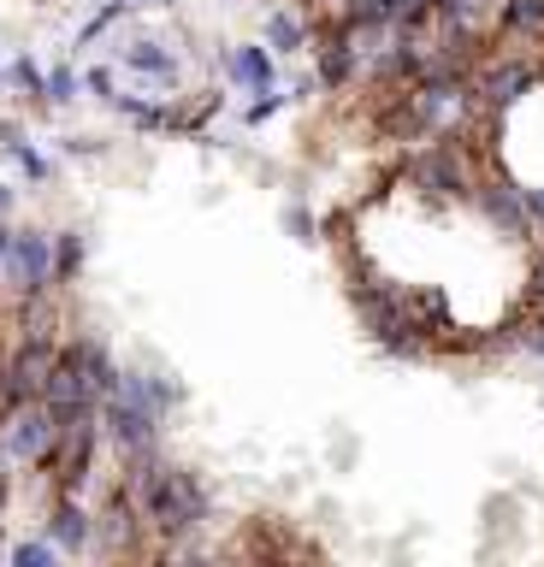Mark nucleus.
Returning <instances> with one entry per match:
<instances>
[{
  "label": "nucleus",
  "mask_w": 544,
  "mask_h": 567,
  "mask_svg": "<svg viewBox=\"0 0 544 567\" xmlns=\"http://www.w3.org/2000/svg\"><path fill=\"white\" fill-rule=\"evenodd\" d=\"M521 202H526V219L544 225V189H521Z\"/></svg>",
  "instance_id": "obj_23"
},
{
  "label": "nucleus",
  "mask_w": 544,
  "mask_h": 567,
  "mask_svg": "<svg viewBox=\"0 0 544 567\" xmlns=\"http://www.w3.org/2000/svg\"><path fill=\"white\" fill-rule=\"evenodd\" d=\"M83 260H90V243H83V230H60V237H54V284H60V290L83 278Z\"/></svg>",
  "instance_id": "obj_15"
},
{
  "label": "nucleus",
  "mask_w": 544,
  "mask_h": 567,
  "mask_svg": "<svg viewBox=\"0 0 544 567\" xmlns=\"http://www.w3.org/2000/svg\"><path fill=\"white\" fill-rule=\"evenodd\" d=\"M7 243H12V225H7V219H0V255H7Z\"/></svg>",
  "instance_id": "obj_27"
},
{
  "label": "nucleus",
  "mask_w": 544,
  "mask_h": 567,
  "mask_svg": "<svg viewBox=\"0 0 544 567\" xmlns=\"http://www.w3.org/2000/svg\"><path fill=\"white\" fill-rule=\"evenodd\" d=\"M7 561L12 567H54L60 561V544L54 538H19V544H7Z\"/></svg>",
  "instance_id": "obj_17"
},
{
  "label": "nucleus",
  "mask_w": 544,
  "mask_h": 567,
  "mask_svg": "<svg viewBox=\"0 0 544 567\" xmlns=\"http://www.w3.org/2000/svg\"><path fill=\"white\" fill-rule=\"evenodd\" d=\"M42 532L60 544V556H90L95 549V514L83 508V496H54L42 514Z\"/></svg>",
  "instance_id": "obj_7"
},
{
  "label": "nucleus",
  "mask_w": 544,
  "mask_h": 567,
  "mask_svg": "<svg viewBox=\"0 0 544 567\" xmlns=\"http://www.w3.org/2000/svg\"><path fill=\"white\" fill-rule=\"evenodd\" d=\"M480 195V207H485V219L509 230V237H526L533 230V219H526V202H521V189L515 184H485V189H473Z\"/></svg>",
  "instance_id": "obj_13"
},
{
  "label": "nucleus",
  "mask_w": 544,
  "mask_h": 567,
  "mask_svg": "<svg viewBox=\"0 0 544 567\" xmlns=\"http://www.w3.org/2000/svg\"><path fill=\"white\" fill-rule=\"evenodd\" d=\"M533 301H538V313H544V255H538V266H533Z\"/></svg>",
  "instance_id": "obj_25"
},
{
  "label": "nucleus",
  "mask_w": 544,
  "mask_h": 567,
  "mask_svg": "<svg viewBox=\"0 0 544 567\" xmlns=\"http://www.w3.org/2000/svg\"><path fill=\"white\" fill-rule=\"evenodd\" d=\"M42 290H60L54 284V237L48 230H12L7 255H0V296L24 301Z\"/></svg>",
  "instance_id": "obj_3"
},
{
  "label": "nucleus",
  "mask_w": 544,
  "mask_h": 567,
  "mask_svg": "<svg viewBox=\"0 0 544 567\" xmlns=\"http://www.w3.org/2000/svg\"><path fill=\"white\" fill-rule=\"evenodd\" d=\"M78 89H83V71H78V65L42 71V106H72V101H78Z\"/></svg>",
  "instance_id": "obj_16"
},
{
  "label": "nucleus",
  "mask_w": 544,
  "mask_h": 567,
  "mask_svg": "<svg viewBox=\"0 0 544 567\" xmlns=\"http://www.w3.org/2000/svg\"><path fill=\"white\" fill-rule=\"evenodd\" d=\"M131 12H161V7H172V0H125Z\"/></svg>",
  "instance_id": "obj_26"
},
{
  "label": "nucleus",
  "mask_w": 544,
  "mask_h": 567,
  "mask_svg": "<svg viewBox=\"0 0 544 567\" xmlns=\"http://www.w3.org/2000/svg\"><path fill=\"white\" fill-rule=\"evenodd\" d=\"M7 159H19V172H24V177H37V184H48V177H54V159H48V154H37L30 142H19V148H12Z\"/></svg>",
  "instance_id": "obj_20"
},
{
  "label": "nucleus",
  "mask_w": 544,
  "mask_h": 567,
  "mask_svg": "<svg viewBox=\"0 0 544 567\" xmlns=\"http://www.w3.org/2000/svg\"><path fill=\"white\" fill-rule=\"evenodd\" d=\"M60 361V343L54 337H19L12 343V354L0 361V402H37L42 396V384H48V372H54Z\"/></svg>",
  "instance_id": "obj_4"
},
{
  "label": "nucleus",
  "mask_w": 544,
  "mask_h": 567,
  "mask_svg": "<svg viewBox=\"0 0 544 567\" xmlns=\"http://www.w3.org/2000/svg\"><path fill=\"white\" fill-rule=\"evenodd\" d=\"M60 425H65V420H60L42 396H37V402H12L7 414H0V443H7L12 467H24V473H48V467H54Z\"/></svg>",
  "instance_id": "obj_2"
},
{
  "label": "nucleus",
  "mask_w": 544,
  "mask_h": 567,
  "mask_svg": "<svg viewBox=\"0 0 544 567\" xmlns=\"http://www.w3.org/2000/svg\"><path fill=\"white\" fill-rule=\"evenodd\" d=\"M533 78H538V71L526 60H503V65H491L485 78L473 83V101H485L491 113H503V106H515L526 89H533Z\"/></svg>",
  "instance_id": "obj_12"
},
{
  "label": "nucleus",
  "mask_w": 544,
  "mask_h": 567,
  "mask_svg": "<svg viewBox=\"0 0 544 567\" xmlns=\"http://www.w3.org/2000/svg\"><path fill=\"white\" fill-rule=\"evenodd\" d=\"M302 7H326V0H302Z\"/></svg>",
  "instance_id": "obj_28"
},
{
  "label": "nucleus",
  "mask_w": 544,
  "mask_h": 567,
  "mask_svg": "<svg viewBox=\"0 0 544 567\" xmlns=\"http://www.w3.org/2000/svg\"><path fill=\"white\" fill-rule=\"evenodd\" d=\"M119 396L136 402V408H148L154 420H172L184 408V390L166 379V372H148V367H119Z\"/></svg>",
  "instance_id": "obj_8"
},
{
  "label": "nucleus",
  "mask_w": 544,
  "mask_h": 567,
  "mask_svg": "<svg viewBox=\"0 0 544 567\" xmlns=\"http://www.w3.org/2000/svg\"><path fill=\"white\" fill-rule=\"evenodd\" d=\"M320 60H314V78H320V89H349L356 83V71H361V53L343 42V30L338 24H320Z\"/></svg>",
  "instance_id": "obj_11"
},
{
  "label": "nucleus",
  "mask_w": 544,
  "mask_h": 567,
  "mask_svg": "<svg viewBox=\"0 0 544 567\" xmlns=\"http://www.w3.org/2000/svg\"><path fill=\"white\" fill-rule=\"evenodd\" d=\"M42 402L54 408L60 420H72V414H83V408H95V384L83 379V367H78L65 349H60V361H54V372H48V384H42Z\"/></svg>",
  "instance_id": "obj_10"
},
{
  "label": "nucleus",
  "mask_w": 544,
  "mask_h": 567,
  "mask_svg": "<svg viewBox=\"0 0 544 567\" xmlns=\"http://www.w3.org/2000/svg\"><path fill=\"white\" fill-rule=\"evenodd\" d=\"M143 544H148L143 514H136V503L119 491V478H113V485L101 491V508H95V549L90 556H136Z\"/></svg>",
  "instance_id": "obj_5"
},
{
  "label": "nucleus",
  "mask_w": 544,
  "mask_h": 567,
  "mask_svg": "<svg viewBox=\"0 0 544 567\" xmlns=\"http://www.w3.org/2000/svg\"><path fill=\"white\" fill-rule=\"evenodd\" d=\"M83 89H90V95L107 106V95H119V78H113V65H90L83 71Z\"/></svg>",
  "instance_id": "obj_21"
},
{
  "label": "nucleus",
  "mask_w": 544,
  "mask_h": 567,
  "mask_svg": "<svg viewBox=\"0 0 544 567\" xmlns=\"http://www.w3.org/2000/svg\"><path fill=\"white\" fill-rule=\"evenodd\" d=\"M219 71H225V83L243 89V95H255V89H273L278 83V65H273V48H260V42H232L219 53Z\"/></svg>",
  "instance_id": "obj_9"
},
{
  "label": "nucleus",
  "mask_w": 544,
  "mask_h": 567,
  "mask_svg": "<svg viewBox=\"0 0 544 567\" xmlns=\"http://www.w3.org/2000/svg\"><path fill=\"white\" fill-rule=\"evenodd\" d=\"M503 30L538 35L544 30V0H503Z\"/></svg>",
  "instance_id": "obj_18"
},
{
  "label": "nucleus",
  "mask_w": 544,
  "mask_h": 567,
  "mask_svg": "<svg viewBox=\"0 0 544 567\" xmlns=\"http://www.w3.org/2000/svg\"><path fill=\"white\" fill-rule=\"evenodd\" d=\"M95 408H101V437H113L119 455H125V450H143V443H161V420H154L148 408L125 402L119 390H113V396H101Z\"/></svg>",
  "instance_id": "obj_6"
},
{
  "label": "nucleus",
  "mask_w": 544,
  "mask_h": 567,
  "mask_svg": "<svg viewBox=\"0 0 544 567\" xmlns=\"http://www.w3.org/2000/svg\"><path fill=\"white\" fill-rule=\"evenodd\" d=\"M285 230H290L296 243H314V219H308V207H302V202H290V207H285Z\"/></svg>",
  "instance_id": "obj_22"
},
{
  "label": "nucleus",
  "mask_w": 544,
  "mask_h": 567,
  "mask_svg": "<svg viewBox=\"0 0 544 567\" xmlns=\"http://www.w3.org/2000/svg\"><path fill=\"white\" fill-rule=\"evenodd\" d=\"M0 78H7V60H0Z\"/></svg>",
  "instance_id": "obj_29"
},
{
  "label": "nucleus",
  "mask_w": 544,
  "mask_h": 567,
  "mask_svg": "<svg viewBox=\"0 0 544 567\" xmlns=\"http://www.w3.org/2000/svg\"><path fill=\"white\" fill-rule=\"evenodd\" d=\"M12 207H19V189H12V184H0V219H12Z\"/></svg>",
  "instance_id": "obj_24"
},
{
  "label": "nucleus",
  "mask_w": 544,
  "mask_h": 567,
  "mask_svg": "<svg viewBox=\"0 0 544 567\" xmlns=\"http://www.w3.org/2000/svg\"><path fill=\"white\" fill-rule=\"evenodd\" d=\"M19 89V95H30V101H42V71H37V60H24V53H19V60H7V78H0V89Z\"/></svg>",
  "instance_id": "obj_19"
},
{
  "label": "nucleus",
  "mask_w": 544,
  "mask_h": 567,
  "mask_svg": "<svg viewBox=\"0 0 544 567\" xmlns=\"http://www.w3.org/2000/svg\"><path fill=\"white\" fill-rule=\"evenodd\" d=\"M207 520H214V491H207V478L196 467H178V461H172L166 485L154 491L148 508H143V526L161 544H172V538H184V532H202Z\"/></svg>",
  "instance_id": "obj_1"
},
{
  "label": "nucleus",
  "mask_w": 544,
  "mask_h": 567,
  "mask_svg": "<svg viewBox=\"0 0 544 567\" xmlns=\"http://www.w3.org/2000/svg\"><path fill=\"white\" fill-rule=\"evenodd\" d=\"M314 42V24L302 12H290V7H273L267 12V48L278 53V60H290V53H308Z\"/></svg>",
  "instance_id": "obj_14"
}]
</instances>
